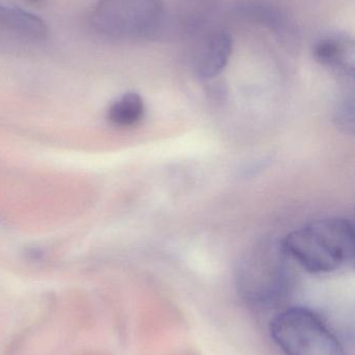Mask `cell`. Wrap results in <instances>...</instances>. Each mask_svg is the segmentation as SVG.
<instances>
[{"label": "cell", "instance_id": "1", "mask_svg": "<svg viewBox=\"0 0 355 355\" xmlns=\"http://www.w3.org/2000/svg\"><path fill=\"white\" fill-rule=\"evenodd\" d=\"M281 248L310 272H333L354 260V225L338 217L315 221L290 233Z\"/></svg>", "mask_w": 355, "mask_h": 355}, {"label": "cell", "instance_id": "2", "mask_svg": "<svg viewBox=\"0 0 355 355\" xmlns=\"http://www.w3.org/2000/svg\"><path fill=\"white\" fill-rule=\"evenodd\" d=\"M270 335L286 355H344L335 331L314 311L286 309L273 317Z\"/></svg>", "mask_w": 355, "mask_h": 355}, {"label": "cell", "instance_id": "3", "mask_svg": "<svg viewBox=\"0 0 355 355\" xmlns=\"http://www.w3.org/2000/svg\"><path fill=\"white\" fill-rule=\"evenodd\" d=\"M164 20L162 0H99L89 17L91 28L108 39L152 37Z\"/></svg>", "mask_w": 355, "mask_h": 355}, {"label": "cell", "instance_id": "4", "mask_svg": "<svg viewBox=\"0 0 355 355\" xmlns=\"http://www.w3.org/2000/svg\"><path fill=\"white\" fill-rule=\"evenodd\" d=\"M286 257L283 248H260L244 261L238 272V290L248 304L270 309L286 300L293 279Z\"/></svg>", "mask_w": 355, "mask_h": 355}, {"label": "cell", "instance_id": "5", "mask_svg": "<svg viewBox=\"0 0 355 355\" xmlns=\"http://www.w3.org/2000/svg\"><path fill=\"white\" fill-rule=\"evenodd\" d=\"M233 45V37L229 31H215L208 35L195 58L196 74L204 80L218 76L229 64Z\"/></svg>", "mask_w": 355, "mask_h": 355}, {"label": "cell", "instance_id": "6", "mask_svg": "<svg viewBox=\"0 0 355 355\" xmlns=\"http://www.w3.org/2000/svg\"><path fill=\"white\" fill-rule=\"evenodd\" d=\"M0 31L31 42L44 41L48 35L43 19L8 0H0Z\"/></svg>", "mask_w": 355, "mask_h": 355}, {"label": "cell", "instance_id": "7", "mask_svg": "<svg viewBox=\"0 0 355 355\" xmlns=\"http://www.w3.org/2000/svg\"><path fill=\"white\" fill-rule=\"evenodd\" d=\"M236 10L246 20L263 25L279 37L292 35L293 26L287 12L271 0H241Z\"/></svg>", "mask_w": 355, "mask_h": 355}, {"label": "cell", "instance_id": "8", "mask_svg": "<svg viewBox=\"0 0 355 355\" xmlns=\"http://www.w3.org/2000/svg\"><path fill=\"white\" fill-rule=\"evenodd\" d=\"M314 56L323 66L344 75L354 74V43L348 35L335 33L319 40Z\"/></svg>", "mask_w": 355, "mask_h": 355}, {"label": "cell", "instance_id": "9", "mask_svg": "<svg viewBox=\"0 0 355 355\" xmlns=\"http://www.w3.org/2000/svg\"><path fill=\"white\" fill-rule=\"evenodd\" d=\"M145 114V103L141 96L129 93L119 98L110 105L108 119L114 126L129 128L135 126L143 120Z\"/></svg>", "mask_w": 355, "mask_h": 355}, {"label": "cell", "instance_id": "10", "mask_svg": "<svg viewBox=\"0 0 355 355\" xmlns=\"http://www.w3.org/2000/svg\"><path fill=\"white\" fill-rule=\"evenodd\" d=\"M29 1H31V2H39V1H42V0H29Z\"/></svg>", "mask_w": 355, "mask_h": 355}]
</instances>
